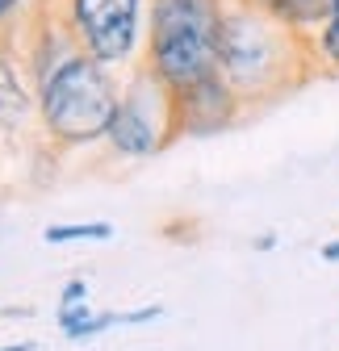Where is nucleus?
Segmentation results:
<instances>
[{
	"label": "nucleus",
	"mask_w": 339,
	"mask_h": 351,
	"mask_svg": "<svg viewBox=\"0 0 339 351\" xmlns=\"http://www.w3.org/2000/svg\"><path fill=\"white\" fill-rule=\"evenodd\" d=\"M17 5H21V0H0V21H5V17L17 9Z\"/></svg>",
	"instance_id": "dca6fc26"
},
{
	"label": "nucleus",
	"mask_w": 339,
	"mask_h": 351,
	"mask_svg": "<svg viewBox=\"0 0 339 351\" xmlns=\"http://www.w3.org/2000/svg\"><path fill=\"white\" fill-rule=\"evenodd\" d=\"M272 247H277V234H272V230H268V234H260V239H256V251H272Z\"/></svg>",
	"instance_id": "2eb2a0df"
},
{
	"label": "nucleus",
	"mask_w": 339,
	"mask_h": 351,
	"mask_svg": "<svg viewBox=\"0 0 339 351\" xmlns=\"http://www.w3.org/2000/svg\"><path fill=\"white\" fill-rule=\"evenodd\" d=\"M34 105H38V101L25 93V84H21V75H17V63L0 51V125L25 121Z\"/></svg>",
	"instance_id": "0eeeda50"
},
{
	"label": "nucleus",
	"mask_w": 339,
	"mask_h": 351,
	"mask_svg": "<svg viewBox=\"0 0 339 351\" xmlns=\"http://www.w3.org/2000/svg\"><path fill=\"white\" fill-rule=\"evenodd\" d=\"M155 318H163V305H143V310H126L121 326H143V322H155Z\"/></svg>",
	"instance_id": "f8f14e48"
},
{
	"label": "nucleus",
	"mask_w": 339,
	"mask_h": 351,
	"mask_svg": "<svg viewBox=\"0 0 339 351\" xmlns=\"http://www.w3.org/2000/svg\"><path fill=\"white\" fill-rule=\"evenodd\" d=\"M117 101H121V88L109 63L93 59L89 51L67 55L38 84V117L59 147H89L105 138Z\"/></svg>",
	"instance_id": "7ed1b4c3"
},
{
	"label": "nucleus",
	"mask_w": 339,
	"mask_h": 351,
	"mask_svg": "<svg viewBox=\"0 0 339 351\" xmlns=\"http://www.w3.org/2000/svg\"><path fill=\"white\" fill-rule=\"evenodd\" d=\"M331 5L335 0H277L268 9L272 17H281L289 29H314L331 17Z\"/></svg>",
	"instance_id": "6e6552de"
},
{
	"label": "nucleus",
	"mask_w": 339,
	"mask_h": 351,
	"mask_svg": "<svg viewBox=\"0 0 339 351\" xmlns=\"http://www.w3.org/2000/svg\"><path fill=\"white\" fill-rule=\"evenodd\" d=\"M0 351H38V347H34V343H5Z\"/></svg>",
	"instance_id": "f3484780"
},
{
	"label": "nucleus",
	"mask_w": 339,
	"mask_h": 351,
	"mask_svg": "<svg viewBox=\"0 0 339 351\" xmlns=\"http://www.w3.org/2000/svg\"><path fill=\"white\" fill-rule=\"evenodd\" d=\"M314 55H318V63L323 67H335L339 71V0L331 5V17L318 25V34H314Z\"/></svg>",
	"instance_id": "9d476101"
},
{
	"label": "nucleus",
	"mask_w": 339,
	"mask_h": 351,
	"mask_svg": "<svg viewBox=\"0 0 339 351\" xmlns=\"http://www.w3.org/2000/svg\"><path fill=\"white\" fill-rule=\"evenodd\" d=\"M80 301H89V285H84V280H67L63 293H59V305H80Z\"/></svg>",
	"instance_id": "ddd939ff"
},
{
	"label": "nucleus",
	"mask_w": 339,
	"mask_h": 351,
	"mask_svg": "<svg viewBox=\"0 0 339 351\" xmlns=\"http://www.w3.org/2000/svg\"><path fill=\"white\" fill-rule=\"evenodd\" d=\"M318 55L302 42V29H289L281 17L256 0H239L222 9L218 34V71L239 93V101H272L306 80Z\"/></svg>",
	"instance_id": "f257e3e1"
},
{
	"label": "nucleus",
	"mask_w": 339,
	"mask_h": 351,
	"mask_svg": "<svg viewBox=\"0 0 339 351\" xmlns=\"http://www.w3.org/2000/svg\"><path fill=\"white\" fill-rule=\"evenodd\" d=\"M327 263H339V239H331V243H323V251H318Z\"/></svg>",
	"instance_id": "4468645a"
},
{
	"label": "nucleus",
	"mask_w": 339,
	"mask_h": 351,
	"mask_svg": "<svg viewBox=\"0 0 339 351\" xmlns=\"http://www.w3.org/2000/svg\"><path fill=\"white\" fill-rule=\"evenodd\" d=\"M172 138H176L172 93L151 75V67H143L130 80V88H121V101H117V113L105 130V143L126 159H151Z\"/></svg>",
	"instance_id": "20e7f679"
},
{
	"label": "nucleus",
	"mask_w": 339,
	"mask_h": 351,
	"mask_svg": "<svg viewBox=\"0 0 339 351\" xmlns=\"http://www.w3.org/2000/svg\"><path fill=\"white\" fill-rule=\"evenodd\" d=\"M109 326H121V314H117V310H93L89 318H80V322L67 326L63 335H67L71 343H89V339H97V335L109 330Z\"/></svg>",
	"instance_id": "9b49d317"
},
{
	"label": "nucleus",
	"mask_w": 339,
	"mask_h": 351,
	"mask_svg": "<svg viewBox=\"0 0 339 351\" xmlns=\"http://www.w3.org/2000/svg\"><path fill=\"white\" fill-rule=\"evenodd\" d=\"M67 34L101 63H130L143 38V0H67Z\"/></svg>",
	"instance_id": "39448f33"
},
{
	"label": "nucleus",
	"mask_w": 339,
	"mask_h": 351,
	"mask_svg": "<svg viewBox=\"0 0 339 351\" xmlns=\"http://www.w3.org/2000/svg\"><path fill=\"white\" fill-rule=\"evenodd\" d=\"M117 230L113 222H55L42 230V239H47L51 247H63V243H109Z\"/></svg>",
	"instance_id": "1a4fd4ad"
},
{
	"label": "nucleus",
	"mask_w": 339,
	"mask_h": 351,
	"mask_svg": "<svg viewBox=\"0 0 339 351\" xmlns=\"http://www.w3.org/2000/svg\"><path fill=\"white\" fill-rule=\"evenodd\" d=\"M239 93L218 75H209L185 93H172V130L176 138L180 134H193V138H205V134H222L239 121Z\"/></svg>",
	"instance_id": "423d86ee"
},
{
	"label": "nucleus",
	"mask_w": 339,
	"mask_h": 351,
	"mask_svg": "<svg viewBox=\"0 0 339 351\" xmlns=\"http://www.w3.org/2000/svg\"><path fill=\"white\" fill-rule=\"evenodd\" d=\"M222 0H151L147 67L167 93L218 75Z\"/></svg>",
	"instance_id": "f03ea898"
}]
</instances>
